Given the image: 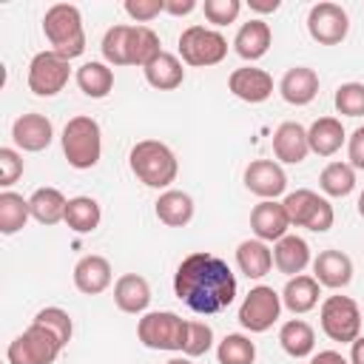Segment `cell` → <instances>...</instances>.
<instances>
[{
  "label": "cell",
  "instance_id": "1",
  "mask_svg": "<svg viewBox=\"0 0 364 364\" xmlns=\"http://www.w3.org/2000/svg\"><path fill=\"white\" fill-rule=\"evenodd\" d=\"M173 293L193 313L213 316L233 304L236 299V276L225 259L196 250L185 256L173 273Z\"/></svg>",
  "mask_w": 364,
  "mask_h": 364
},
{
  "label": "cell",
  "instance_id": "2",
  "mask_svg": "<svg viewBox=\"0 0 364 364\" xmlns=\"http://www.w3.org/2000/svg\"><path fill=\"white\" fill-rule=\"evenodd\" d=\"M43 34L51 43V51L74 60L85 51V31H82V14L71 3H54L43 17Z\"/></svg>",
  "mask_w": 364,
  "mask_h": 364
},
{
  "label": "cell",
  "instance_id": "3",
  "mask_svg": "<svg viewBox=\"0 0 364 364\" xmlns=\"http://www.w3.org/2000/svg\"><path fill=\"white\" fill-rule=\"evenodd\" d=\"M128 162H131V171L139 182H145L148 188H168L176 173H179V165H176V156L173 151L159 142V139H142L131 148L128 154Z\"/></svg>",
  "mask_w": 364,
  "mask_h": 364
},
{
  "label": "cell",
  "instance_id": "4",
  "mask_svg": "<svg viewBox=\"0 0 364 364\" xmlns=\"http://www.w3.org/2000/svg\"><path fill=\"white\" fill-rule=\"evenodd\" d=\"M63 154L71 168H94L102 154V134L97 119L91 117H71L63 128Z\"/></svg>",
  "mask_w": 364,
  "mask_h": 364
},
{
  "label": "cell",
  "instance_id": "5",
  "mask_svg": "<svg viewBox=\"0 0 364 364\" xmlns=\"http://www.w3.org/2000/svg\"><path fill=\"white\" fill-rule=\"evenodd\" d=\"M282 205H284V213H287L290 225H296V228H307L313 233H324V230L333 228V219H336L333 205L324 196H318L307 188H299V191L287 193Z\"/></svg>",
  "mask_w": 364,
  "mask_h": 364
},
{
  "label": "cell",
  "instance_id": "6",
  "mask_svg": "<svg viewBox=\"0 0 364 364\" xmlns=\"http://www.w3.org/2000/svg\"><path fill=\"white\" fill-rule=\"evenodd\" d=\"M188 321L171 310L145 313L136 324V336L151 350H182L185 347Z\"/></svg>",
  "mask_w": 364,
  "mask_h": 364
},
{
  "label": "cell",
  "instance_id": "7",
  "mask_svg": "<svg viewBox=\"0 0 364 364\" xmlns=\"http://www.w3.org/2000/svg\"><path fill=\"white\" fill-rule=\"evenodd\" d=\"M63 344L60 338L46 330L43 324H34L28 330H23L6 350L9 364H54V358L60 355Z\"/></svg>",
  "mask_w": 364,
  "mask_h": 364
},
{
  "label": "cell",
  "instance_id": "8",
  "mask_svg": "<svg viewBox=\"0 0 364 364\" xmlns=\"http://www.w3.org/2000/svg\"><path fill=\"white\" fill-rule=\"evenodd\" d=\"M179 54L188 65H196V68H208V65H216L225 60L228 54V40L213 31V28H205V26H188L182 34H179Z\"/></svg>",
  "mask_w": 364,
  "mask_h": 364
},
{
  "label": "cell",
  "instance_id": "9",
  "mask_svg": "<svg viewBox=\"0 0 364 364\" xmlns=\"http://www.w3.org/2000/svg\"><path fill=\"white\" fill-rule=\"evenodd\" d=\"M321 330L330 341L353 344L361 333V310L350 296H327L321 304Z\"/></svg>",
  "mask_w": 364,
  "mask_h": 364
},
{
  "label": "cell",
  "instance_id": "10",
  "mask_svg": "<svg viewBox=\"0 0 364 364\" xmlns=\"http://www.w3.org/2000/svg\"><path fill=\"white\" fill-rule=\"evenodd\" d=\"M279 313H282V296L273 287L259 284L245 296L239 307V324L250 333H264L276 324Z\"/></svg>",
  "mask_w": 364,
  "mask_h": 364
},
{
  "label": "cell",
  "instance_id": "11",
  "mask_svg": "<svg viewBox=\"0 0 364 364\" xmlns=\"http://www.w3.org/2000/svg\"><path fill=\"white\" fill-rule=\"evenodd\" d=\"M68 60L54 54L51 48L48 51H40L31 57L28 63V88L37 94V97H54L65 88L68 82Z\"/></svg>",
  "mask_w": 364,
  "mask_h": 364
},
{
  "label": "cell",
  "instance_id": "12",
  "mask_svg": "<svg viewBox=\"0 0 364 364\" xmlns=\"http://www.w3.org/2000/svg\"><path fill=\"white\" fill-rule=\"evenodd\" d=\"M347 28H350V17L338 3L330 0L316 3L307 14V31L321 46H338L347 37Z\"/></svg>",
  "mask_w": 364,
  "mask_h": 364
},
{
  "label": "cell",
  "instance_id": "13",
  "mask_svg": "<svg viewBox=\"0 0 364 364\" xmlns=\"http://www.w3.org/2000/svg\"><path fill=\"white\" fill-rule=\"evenodd\" d=\"M245 185H247L250 193H256L262 199H276L279 193H284L287 176H284L279 162H273V159H253L245 168Z\"/></svg>",
  "mask_w": 364,
  "mask_h": 364
},
{
  "label": "cell",
  "instance_id": "14",
  "mask_svg": "<svg viewBox=\"0 0 364 364\" xmlns=\"http://www.w3.org/2000/svg\"><path fill=\"white\" fill-rule=\"evenodd\" d=\"M228 88L233 91V97L256 105V102H264L273 94V77L267 71H262V68L245 65V68H236L228 77Z\"/></svg>",
  "mask_w": 364,
  "mask_h": 364
},
{
  "label": "cell",
  "instance_id": "15",
  "mask_svg": "<svg viewBox=\"0 0 364 364\" xmlns=\"http://www.w3.org/2000/svg\"><path fill=\"white\" fill-rule=\"evenodd\" d=\"M51 136H54V128H51V119L43 117V114H23L14 119L11 125V139L17 148L23 151H43L51 145Z\"/></svg>",
  "mask_w": 364,
  "mask_h": 364
},
{
  "label": "cell",
  "instance_id": "16",
  "mask_svg": "<svg viewBox=\"0 0 364 364\" xmlns=\"http://www.w3.org/2000/svg\"><path fill=\"white\" fill-rule=\"evenodd\" d=\"M250 228L256 233V239L262 242H279L282 236H287V228H290V219L284 213V205L282 202H273V199H264L253 208L250 213Z\"/></svg>",
  "mask_w": 364,
  "mask_h": 364
},
{
  "label": "cell",
  "instance_id": "17",
  "mask_svg": "<svg viewBox=\"0 0 364 364\" xmlns=\"http://www.w3.org/2000/svg\"><path fill=\"white\" fill-rule=\"evenodd\" d=\"M273 154H276V159L290 162V165L304 162V156L310 154L307 131L299 122H282L273 134Z\"/></svg>",
  "mask_w": 364,
  "mask_h": 364
},
{
  "label": "cell",
  "instance_id": "18",
  "mask_svg": "<svg viewBox=\"0 0 364 364\" xmlns=\"http://www.w3.org/2000/svg\"><path fill=\"white\" fill-rule=\"evenodd\" d=\"M313 270H316V282L324 284V287H333V290L347 287L350 279H353V262H350V256L341 253V250H333V247L330 250H321L316 256Z\"/></svg>",
  "mask_w": 364,
  "mask_h": 364
},
{
  "label": "cell",
  "instance_id": "19",
  "mask_svg": "<svg viewBox=\"0 0 364 364\" xmlns=\"http://www.w3.org/2000/svg\"><path fill=\"white\" fill-rule=\"evenodd\" d=\"M279 91H282L284 102H290V105H307L318 94V74L313 68H307V65L287 68L284 77H282V82H279Z\"/></svg>",
  "mask_w": 364,
  "mask_h": 364
},
{
  "label": "cell",
  "instance_id": "20",
  "mask_svg": "<svg viewBox=\"0 0 364 364\" xmlns=\"http://www.w3.org/2000/svg\"><path fill=\"white\" fill-rule=\"evenodd\" d=\"M74 284L85 296H97L111 284V264L105 256H82L74 264Z\"/></svg>",
  "mask_w": 364,
  "mask_h": 364
},
{
  "label": "cell",
  "instance_id": "21",
  "mask_svg": "<svg viewBox=\"0 0 364 364\" xmlns=\"http://www.w3.org/2000/svg\"><path fill=\"white\" fill-rule=\"evenodd\" d=\"M114 301H117V307H119L122 313L136 316V313H142V310L151 304V287H148V282H145L142 276L125 273V276H119L117 284H114Z\"/></svg>",
  "mask_w": 364,
  "mask_h": 364
},
{
  "label": "cell",
  "instance_id": "22",
  "mask_svg": "<svg viewBox=\"0 0 364 364\" xmlns=\"http://www.w3.org/2000/svg\"><path fill=\"white\" fill-rule=\"evenodd\" d=\"M270 40H273V34H270V26H267L264 20H247V23L236 31L233 48H236V54H239L242 60H259V57L267 54Z\"/></svg>",
  "mask_w": 364,
  "mask_h": 364
},
{
  "label": "cell",
  "instance_id": "23",
  "mask_svg": "<svg viewBox=\"0 0 364 364\" xmlns=\"http://www.w3.org/2000/svg\"><path fill=\"white\" fill-rule=\"evenodd\" d=\"M142 71H145L148 85H154V88H159V91H173V88H179L182 80H185V68H182L179 57H173V54H168V51H159Z\"/></svg>",
  "mask_w": 364,
  "mask_h": 364
},
{
  "label": "cell",
  "instance_id": "24",
  "mask_svg": "<svg viewBox=\"0 0 364 364\" xmlns=\"http://www.w3.org/2000/svg\"><path fill=\"white\" fill-rule=\"evenodd\" d=\"M344 125L336 117H318L310 128H307V139H310V151L318 156H333L341 145H344Z\"/></svg>",
  "mask_w": 364,
  "mask_h": 364
},
{
  "label": "cell",
  "instance_id": "25",
  "mask_svg": "<svg viewBox=\"0 0 364 364\" xmlns=\"http://www.w3.org/2000/svg\"><path fill=\"white\" fill-rule=\"evenodd\" d=\"M310 262V247L301 236H282L273 247V264L284 276H299Z\"/></svg>",
  "mask_w": 364,
  "mask_h": 364
},
{
  "label": "cell",
  "instance_id": "26",
  "mask_svg": "<svg viewBox=\"0 0 364 364\" xmlns=\"http://www.w3.org/2000/svg\"><path fill=\"white\" fill-rule=\"evenodd\" d=\"M318 296H321V290H318L316 276H301L299 273V276L287 279V284L282 290V304L290 313H307L318 304Z\"/></svg>",
  "mask_w": 364,
  "mask_h": 364
},
{
  "label": "cell",
  "instance_id": "27",
  "mask_svg": "<svg viewBox=\"0 0 364 364\" xmlns=\"http://www.w3.org/2000/svg\"><path fill=\"white\" fill-rule=\"evenodd\" d=\"M236 264L247 279H262L273 267V250L262 239H245L236 247Z\"/></svg>",
  "mask_w": 364,
  "mask_h": 364
},
{
  "label": "cell",
  "instance_id": "28",
  "mask_svg": "<svg viewBox=\"0 0 364 364\" xmlns=\"http://www.w3.org/2000/svg\"><path fill=\"white\" fill-rule=\"evenodd\" d=\"M156 219L168 228H185L193 219V199L185 191H165L156 199Z\"/></svg>",
  "mask_w": 364,
  "mask_h": 364
},
{
  "label": "cell",
  "instance_id": "29",
  "mask_svg": "<svg viewBox=\"0 0 364 364\" xmlns=\"http://www.w3.org/2000/svg\"><path fill=\"white\" fill-rule=\"evenodd\" d=\"M65 205H68V199H65L57 188H37V191L28 196L31 216H34L40 225H57L60 219H65Z\"/></svg>",
  "mask_w": 364,
  "mask_h": 364
},
{
  "label": "cell",
  "instance_id": "30",
  "mask_svg": "<svg viewBox=\"0 0 364 364\" xmlns=\"http://www.w3.org/2000/svg\"><path fill=\"white\" fill-rule=\"evenodd\" d=\"M279 341H282V350H284L287 355H293V358H304V355H310L313 347H316V333H313V327H310L307 321H301V318H290V321L282 324V330H279Z\"/></svg>",
  "mask_w": 364,
  "mask_h": 364
},
{
  "label": "cell",
  "instance_id": "31",
  "mask_svg": "<svg viewBox=\"0 0 364 364\" xmlns=\"http://www.w3.org/2000/svg\"><path fill=\"white\" fill-rule=\"evenodd\" d=\"M77 85L85 97H94V100H102L111 94L114 88V71L105 65V63H85L77 68Z\"/></svg>",
  "mask_w": 364,
  "mask_h": 364
},
{
  "label": "cell",
  "instance_id": "32",
  "mask_svg": "<svg viewBox=\"0 0 364 364\" xmlns=\"http://www.w3.org/2000/svg\"><path fill=\"white\" fill-rule=\"evenodd\" d=\"M159 37L148 26H131L128 31V65H148L159 54Z\"/></svg>",
  "mask_w": 364,
  "mask_h": 364
},
{
  "label": "cell",
  "instance_id": "33",
  "mask_svg": "<svg viewBox=\"0 0 364 364\" xmlns=\"http://www.w3.org/2000/svg\"><path fill=\"white\" fill-rule=\"evenodd\" d=\"M28 216H31L28 199H23L14 191H3L0 193V233L11 236V233L23 230L26 222H28Z\"/></svg>",
  "mask_w": 364,
  "mask_h": 364
},
{
  "label": "cell",
  "instance_id": "34",
  "mask_svg": "<svg viewBox=\"0 0 364 364\" xmlns=\"http://www.w3.org/2000/svg\"><path fill=\"white\" fill-rule=\"evenodd\" d=\"M100 205H97V199H91V196H74V199H68V205H65V225L74 230V233H91L97 225H100Z\"/></svg>",
  "mask_w": 364,
  "mask_h": 364
},
{
  "label": "cell",
  "instance_id": "35",
  "mask_svg": "<svg viewBox=\"0 0 364 364\" xmlns=\"http://www.w3.org/2000/svg\"><path fill=\"white\" fill-rule=\"evenodd\" d=\"M318 185L327 196H347L355 188V171H353L350 162H330L321 171Z\"/></svg>",
  "mask_w": 364,
  "mask_h": 364
},
{
  "label": "cell",
  "instance_id": "36",
  "mask_svg": "<svg viewBox=\"0 0 364 364\" xmlns=\"http://www.w3.org/2000/svg\"><path fill=\"white\" fill-rule=\"evenodd\" d=\"M216 358H219V364H253L256 344L242 333H230V336H225L219 341Z\"/></svg>",
  "mask_w": 364,
  "mask_h": 364
},
{
  "label": "cell",
  "instance_id": "37",
  "mask_svg": "<svg viewBox=\"0 0 364 364\" xmlns=\"http://www.w3.org/2000/svg\"><path fill=\"white\" fill-rule=\"evenodd\" d=\"M128 31L131 26H111L102 37V57L111 65H128Z\"/></svg>",
  "mask_w": 364,
  "mask_h": 364
},
{
  "label": "cell",
  "instance_id": "38",
  "mask_svg": "<svg viewBox=\"0 0 364 364\" xmlns=\"http://www.w3.org/2000/svg\"><path fill=\"white\" fill-rule=\"evenodd\" d=\"M34 324H43L46 330H51V333L60 338L63 347L71 341L74 324H71V316H68L65 310H60V307H43V310L34 316Z\"/></svg>",
  "mask_w": 364,
  "mask_h": 364
},
{
  "label": "cell",
  "instance_id": "39",
  "mask_svg": "<svg viewBox=\"0 0 364 364\" xmlns=\"http://www.w3.org/2000/svg\"><path fill=\"white\" fill-rule=\"evenodd\" d=\"M336 108L344 117H364V82H344L336 88Z\"/></svg>",
  "mask_w": 364,
  "mask_h": 364
},
{
  "label": "cell",
  "instance_id": "40",
  "mask_svg": "<svg viewBox=\"0 0 364 364\" xmlns=\"http://www.w3.org/2000/svg\"><path fill=\"white\" fill-rule=\"evenodd\" d=\"M210 347H213V330H210V324H205V321H188L182 353L188 358H196V355H205Z\"/></svg>",
  "mask_w": 364,
  "mask_h": 364
},
{
  "label": "cell",
  "instance_id": "41",
  "mask_svg": "<svg viewBox=\"0 0 364 364\" xmlns=\"http://www.w3.org/2000/svg\"><path fill=\"white\" fill-rule=\"evenodd\" d=\"M202 11H205V17H208L213 26H228V23H233V20L239 17L242 3H239V0H205Z\"/></svg>",
  "mask_w": 364,
  "mask_h": 364
},
{
  "label": "cell",
  "instance_id": "42",
  "mask_svg": "<svg viewBox=\"0 0 364 364\" xmlns=\"http://www.w3.org/2000/svg\"><path fill=\"white\" fill-rule=\"evenodd\" d=\"M23 173V159L14 148H0V185L9 188Z\"/></svg>",
  "mask_w": 364,
  "mask_h": 364
},
{
  "label": "cell",
  "instance_id": "43",
  "mask_svg": "<svg viewBox=\"0 0 364 364\" xmlns=\"http://www.w3.org/2000/svg\"><path fill=\"white\" fill-rule=\"evenodd\" d=\"M159 11H165V0H125V14L136 23H148Z\"/></svg>",
  "mask_w": 364,
  "mask_h": 364
},
{
  "label": "cell",
  "instance_id": "44",
  "mask_svg": "<svg viewBox=\"0 0 364 364\" xmlns=\"http://www.w3.org/2000/svg\"><path fill=\"white\" fill-rule=\"evenodd\" d=\"M347 156H350V165L353 168H361L364 171V125H358L347 142Z\"/></svg>",
  "mask_w": 364,
  "mask_h": 364
},
{
  "label": "cell",
  "instance_id": "45",
  "mask_svg": "<svg viewBox=\"0 0 364 364\" xmlns=\"http://www.w3.org/2000/svg\"><path fill=\"white\" fill-rule=\"evenodd\" d=\"M193 9H196V0H165V11L173 14V17L191 14Z\"/></svg>",
  "mask_w": 364,
  "mask_h": 364
},
{
  "label": "cell",
  "instance_id": "46",
  "mask_svg": "<svg viewBox=\"0 0 364 364\" xmlns=\"http://www.w3.org/2000/svg\"><path fill=\"white\" fill-rule=\"evenodd\" d=\"M310 364H347V358L341 353H336V350H321L318 355H313Z\"/></svg>",
  "mask_w": 364,
  "mask_h": 364
},
{
  "label": "cell",
  "instance_id": "47",
  "mask_svg": "<svg viewBox=\"0 0 364 364\" xmlns=\"http://www.w3.org/2000/svg\"><path fill=\"white\" fill-rule=\"evenodd\" d=\"M350 364H364V336H358L350 347Z\"/></svg>",
  "mask_w": 364,
  "mask_h": 364
},
{
  "label": "cell",
  "instance_id": "48",
  "mask_svg": "<svg viewBox=\"0 0 364 364\" xmlns=\"http://www.w3.org/2000/svg\"><path fill=\"white\" fill-rule=\"evenodd\" d=\"M250 9L253 11H276L279 0H250Z\"/></svg>",
  "mask_w": 364,
  "mask_h": 364
},
{
  "label": "cell",
  "instance_id": "49",
  "mask_svg": "<svg viewBox=\"0 0 364 364\" xmlns=\"http://www.w3.org/2000/svg\"><path fill=\"white\" fill-rule=\"evenodd\" d=\"M165 364H193V361L185 355V358H171V361H165Z\"/></svg>",
  "mask_w": 364,
  "mask_h": 364
},
{
  "label": "cell",
  "instance_id": "50",
  "mask_svg": "<svg viewBox=\"0 0 364 364\" xmlns=\"http://www.w3.org/2000/svg\"><path fill=\"white\" fill-rule=\"evenodd\" d=\"M358 213H361V219H364V191H361V196H358Z\"/></svg>",
  "mask_w": 364,
  "mask_h": 364
}]
</instances>
